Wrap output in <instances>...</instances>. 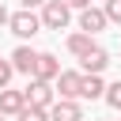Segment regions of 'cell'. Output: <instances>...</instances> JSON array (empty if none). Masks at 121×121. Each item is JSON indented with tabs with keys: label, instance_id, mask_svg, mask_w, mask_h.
I'll list each match as a JSON object with an SVG mask.
<instances>
[{
	"label": "cell",
	"instance_id": "8fae6325",
	"mask_svg": "<svg viewBox=\"0 0 121 121\" xmlns=\"http://www.w3.org/2000/svg\"><path fill=\"white\" fill-rule=\"evenodd\" d=\"M23 110H26L23 91H11V87H8V91H0V113H4V117H19Z\"/></svg>",
	"mask_w": 121,
	"mask_h": 121
},
{
	"label": "cell",
	"instance_id": "277c9868",
	"mask_svg": "<svg viewBox=\"0 0 121 121\" xmlns=\"http://www.w3.org/2000/svg\"><path fill=\"white\" fill-rule=\"evenodd\" d=\"M79 83H83V72L68 68V72H60V76H57L53 91H57V98H68V102H79Z\"/></svg>",
	"mask_w": 121,
	"mask_h": 121
},
{
	"label": "cell",
	"instance_id": "2e32d148",
	"mask_svg": "<svg viewBox=\"0 0 121 121\" xmlns=\"http://www.w3.org/2000/svg\"><path fill=\"white\" fill-rule=\"evenodd\" d=\"M11 76H15V68H11V60H0V91H8V83H11Z\"/></svg>",
	"mask_w": 121,
	"mask_h": 121
},
{
	"label": "cell",
	"instance_id": "5bb4252c",
	"mask_svg": "<svg viewBox=\"0 0 121 121\" xmlns=\"http://www.w3.org/2000/svg\"><path fill=\"white\" fill-rule=\"evenodd\" d=\"M102 11H106V19H110V23H117V26H121V0H106V4H102Z\"/></svg>",
	"mask_w": 121,
	"mask_h": 121
},
{
	"label": "cell",
	"instance_id": "ba28073f",
	"mask_svg": "<svg viewBox=\"0 0 121 121\" xmlns=\"http://www.w3.org/2000/svg\"><path fill=\"white\" fill-rule=\"evenodd\" d=\"M8 60H11V68H15V72H23V76H34V60H38V49H30V45H15Z\"/></svg>",
	"mask_w": 121,
	"mask_h": 121
},
{
	"label": "cell",
	"instance_id": "44dd1931",
	"mask_svg": "<svg viewBox=\"0 0 121 121\" xmlns=\"http://www.w3.org/2000/svg\"><path fill=\"white\" fill-rule=\"evenodd\" d=\"M0 60H4V57H0Z\"/></svg>",
	"mask_w": 121,
	"mask_h": 121
},
{
	"label": "cell",
	"instance_id": "9a60e30c",
	"mask_svg": "<svg viewBox=\"0 0 121 121\" xmlns=\"http://www.w3.org/2000/svg\"><path fill=\"white\" fill-rule=\"evenodd\" d=\"M15 121H49V110H34V106H26Z\"/></svg>",
	"mask_w": 121,
	"mask_h": 121
},
{
	"label": "cell",
	"instance_id": "ac0fdd59",
	"mask_svg": "<svg viewBox=\"0 0 121 121\" xmlns=\"http://www.w3.org/2000/svg\"><path fill=\"white\" fill-rule=\"evenodd\" d=\"M49 0H19V8H26V11H34V8H45Z\"/></svg>",
	"mask_w": 121,
	"mask_h": 121
},
{
	"label": "cell",
	"instance_id": "ffe728a7",
	"mask_svg": "<svg viewBox=\"0 0 121 121\" xmlns=\"http://www.w3.org/2000/svg\"><path fill=\"white\" fill-rule=\"evenodd\" d=\"M0 121H4V113H0Z\"/></svg>",
	"mask_w": 121,
	"mask_h": 121
},
{
	"label": "cell",
	"instance_id": "4fadbf2b",
	"mask_svg": "<svg viewBox=\"0 0 121 121\" xmlns=\"http://www.w3.org/2000/svg\"><path fill=\"white\" fill-rule=\"evenodd\" d=\"M102 98H106V106H110V110H117V113H121V79H113V83L106 87V95H102Z\"/></svg>",
	"mask_w": 121,
	"mask_h": 121
},
{
	"label": "cell",
	"instance_id": "7a4b0ae2",
	"mask_svg": "<svg viewBox=\"0 0 121 121\" xmlns=\"http://www.w3.org/2000/svg\"><path fill=\"white\" fill-rule=\"evenodd\" d=\"M23 98H26V106H34V110H53V102H57V91H53V83L30 79V83L23 87Z\"/></svg>",
	"mask_w": 121,
	"mask_h": 121
},
{
	"label": "cell",
	"instance_id": "8992f818",
	"mask_svg": "<svg viewBox=\"0 0 121 121\" xmlns=\"http://www.w3.org/2000/svg\"><path fill=\"white\" fill-rule=\"evenodd\" d=\"M106 26H110V19H106L102 8H87V11H79V30H83V34L95 38V34H102Z\"/></svg>",
	"mask_w": 121,
	"mask_h": 121
},
{
	"label": "cell",
	"instance_id": "e0dca14e",
	"mask_svg": "<svg viewBox=\"0 0 121 121\" xmlns=\"http://www.w3.org/2000/svg\"><path fill=\"white\" fill-rule=\"evenodd\" d=\"M64 4H68L72 11H87V8H91V0H64Z\"/></svg>",
	"mask_w": 121,
	"mask_h": 121
},
{
	"label": "cell",
	"instance_id": "52a82bcc",
	"mask_svg": "<svg viewBox=\"0 0 121 121\" xmlns=\"http://www.w3.org/2000/svg\"><path fill=\"white\" fill-rule=\"evenodd\" d=\"M106 68H110V53H106L102 45H95V49L79 60V72H83V76H102Z\"/></svg>",
	"mask_w": 121,
	"mask_h": 121
},
{
	"label": "cell",
	"instance_id": "d6986e66",
	"mask_svg": "<svg viewBox=\"0 0 121 121\" xmlns=\"http://www.w3.org/2000/svg\"><path fill=\"white\" fill-rule=\"evenodd\" d=\"M8 19H11V11L4 8V0H0V26H8Z\"/></svg>",
	"mask_w": 121,
	"mask_h": 121
},
{
	"label": "cell",
	"instance_id": "6da1fadb",
	"mask_svg": "<svg viewBox=\"0 0 121 121\" xmlns=\"http://www.w3.org/2000/svg\"><path fill=\"white\" fill-rule=\"evenodd\" d=\"M8 30L26 45V38H34L38 30H42V15H34V11H26V8H19V11H11V19H8Z\"/></svg>",
	"mask_w": 121,
	"mask_h": 121
},
{
	"label": "cell",
	"instance_id": "5b68a950",
	"mask_svg": "<svg viewBox=\"0 0 121 121\" xmlns=\"http://www.w3.org/2000/svg\"><path fill=\"white\" fill-rule=\"evenodd\" d=\"M57 76H60V60H57L53 53H38V60H34V76H30V79L57 83Z\"/></svg>",
	"mask_w": 121,
	"mask_h": 121
},
{
	"label": "cell",
	"instance_id": "7c38bea8",
	"mask_svg": "<svg viewBox=\"0 0 121 121\" xmlns=\"http://www.w3.org/2000/svg\"><path fill=\"white\" fill-rule=\"evenodd\" d=\"M102 95H106L102 76H83V83H79V98H102Z\"/></svg>",
	"mask_w": 121,
	"mask_h": 121
},
{
	"label": "cell",
	"instance_id": "30bf717a",
	"mask_svg": "<svg viewBox=\"0 0 121 121\" xmlns=\"http://www.w3.org/2000/svg\"><path fill=\"white\" fill-rule=\"evenodd\" d=\"M64 49H68L76 60H83V57L95 49V38H91V34H83V30H76V34H68V38H64Z\"/></svg>",
	"mask_w": 121,
	"mask_h": 121
},
{
	"label": "cell",
	"instance_id": "9c48e42d",
	"mask_svg": "<svg viewBox=\"0 0 121 121\" xmlns=\"http://www.w3.org/2000/svg\"><path fill=\"white\" fill-rule=\"evenodd\" d=\"M49 121H83V106L68 102V98H57L53 110H49Z\"/></svg>",
	"mask_w": 121,
	"mask_h": 121
},
{
	"label": "cell",
	"instance_id": "3957f363",
	"mask_svg": "<svg viewBox=\"0 0 121 121\" xmlns=\"http://www.w3.org/2000/svg\"><path fill=\"white\" fill-rule=\"evenodd\" d=\"M68 23H72V8L64 0H49L42 8V26L45 30H68Z\"/></svg>",
	"mask_w": 121,
	"mask_h": 121
}]
</instances>
